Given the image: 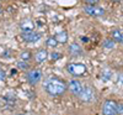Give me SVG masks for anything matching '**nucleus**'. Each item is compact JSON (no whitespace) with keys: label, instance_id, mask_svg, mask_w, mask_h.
<instances>
[{"label":"nucleus","instance_id":"nucleus-1","mask_svg":"<svg viewBox=\"0 0 123 115\" xmlns=\"http://www.w3.org/2000/svg\"><path fill=\"white\" fill-rule=\"evenodd\" d=\"M44 89L53 97L62 95L67 90V84L59 78H49L44 82Z\"/></svg>","mask_w":123,"mask_h":115},{"label":"nucleus","instance_id":"nucleus-2","mask_svg":"<svg viewBox=\"0 0 123 115\" xmlns=\"http://www.w3.org/2000/svg\"><path fill=\"white\" fill-rule=\"evenodd\" d=\"M104 115H117L118 114V104L113 100H106L102 107Z\"/></svg>","mask_w":123,"mask_h":115},{"label":"nucleus","instance_id":"nucleus-3","mask_svg":"<svg viewBox=\"0 0 123 115\" xmlns=\"http://www.w3.org/2000/svg\"><path fill=\"white\" fill-rule=\"evenodd\" d=\"M67 69L73 76H83L86 72V66L83 63H70L67 66Z\"/></svg>","mask_w":123,"mask_h":115},{"label":"nucleus","instance_id":"nucleus-4","mask_svg":"<svg viewBox=\"0 0 123 115\" xmlns=\"http://www.w3.org/2000/svg\"><path fill=\"white\" fill-rule=\"evenodd\" d=\"M41 78H42V73H41L39 69H31L28 73H27V80L30 84H37V83L41 80Z\"/></svg>","mask_w":123,"mask_h":115},{"label":"nucleus","instance_id":"nucleus-5","mask_svg":"<svg viewBox=\"0 0 123 115\" xmlns=\"http://www.w3.org/2000/svg\"><path fill=\"white\" fill-rule=\"evenodd\" d=\"M84 11H85V14L91 15V16H102L105 14V10L102 7H100V6H96V5H87V6H85Z\"/></svg>","mask_w":123,"mask_h":115},{"label":"nucleus","instance_id":"nucleus-6","mask_svg":"<svg viewBox=\"0 0 123 115\" xmlns=\"http://www.w3.org/2000/svg\"><path fill=\"white\" fill-rule=\"evenodd\" d=\"M79 97L83 101H91L95 98V92L91 87H85V88H83L81 93L79 94Z\"/></svg>","mask_w":123,"mask_h":115},{"label":"nucleus","instance_id":"nucleus-7","mask_svg":"<svg viewBox=\"0 0 123 115\" xmlns=\"http://www.w3.org/2000/svg\"><path fill=\"white\" fill-rule=\"evenodd\" d=\"M21 37L26 42H36V41H38L41 38V35L35 32V31H26V32L21 34Z\"/></svg>","mask_w":123,"mask_h":115},{"label":"nucleus","instance_id":"nucleus-8","mask_svg":"<svg viewBox=\"0 0 123 115\" xmlns=\"http://www.w3.org/2000/svg\"><path fill=\"white\" fill-rule=\"evenodd\" d=\"M68 89L70 90V93H73L74 95H79V94L81 93V90H83V87H81V83L76 79H73L69 82L68 84Z\"/></svg>","mask_w":123,"mask_h":115},{"label":"nucleus","instance_id":"nucleus-9","mask_svg":"<svg viewBox=\"0 0 123 115\" xmlns=\"http://www.w3.org/2000/svg\"><path fill=\"white\" fill-rule=\"evenodd\" d=\"M20 27H21L22 32H26V31H33L35 25L30 19H25V20H22V22L20 24Z\"/></svg>","mask_w":123,"mask_h":115},{"label":"nucleus","instance_id":"nucleus-10","mask_svg":"<svg viewBox=\"0 0 123 115\" xmlns=\"http://www.w3.org/2000/svg\"><path fill=\"white\" fill-rule=\"evenodd\" d=\"M47 57H48L47 51L46 50H39L36 53V56H35V59H36L37 63H42V62H44L47 59Z\"/></svg>","mask_w":123,"mask_h":115},{"label":"nucleus","instance_id":"nucleus-11","mask_svg":"<svg viewBox=\"0 0 123 115\" xmlns=\"http://www.w3.org/2000/svg\"><path fill=\"white\" fill-rule=\"evenodd\" d=\"M54 38L58 41V43H65L68 40V32L67 31H60L54 36Z\"/></svg>","mask_w":123,"mask_h":115},{"label":"nucleus","instance_id":"nucleus-12","mask_svg":"<svg viewBox=\"0 0 123 115\" xmlns=\"http://www.w3.org/2000/svg\"><path fill=\"white\" fill-rule=\"evenodd\" d=\"M69 52L73 56H80L81 55V47L79 45H76V43H71L69 46Z\"/></svg>","mask_w":123,"mask_h":115},{"label":"nucleus","instance_id":"nucleus-13","mask_svg":"<svg viewBox=\"0 0 123 115\" xmlns=\"http://www.w3.org/2000/svg\"><path fill=\"white\" fill-rule=\"evenodd\" d=\"M111 35H112V38L116 40L117 42H123V36H122V34H121L119 30H113Z\"/></svg>","mask_w":123,"mask_h":115},{"label":"nucleus","instance_id":"nucleus-14","mask_svg":"<svg viewBox=\"0 0 123 115\" xmlns=\"http://www.w3.org/2000/svg\"><path fill=\"white\" fill-rule=\"evenodd\" d=\"M46 45H47L48 47H57L58 41H57L54 37H48L47 41H46Z\"/></svg>","mask_w":123,"mask_h":115},{"label":"nucleus","instance_id":"nucleus-15","mask_svg":"<svg viewBox=\"0 0 123 115\" xmlns=\"http://www.w3.org/2000/svg\"><path fill=\"white\" fill-rule=\"evenodd\" d=\"M104 47L106 50H112L115 47V41L113 40H106L105 42H104Z\"/></svg>","mask_w":123,"mask_h":115},{"label":"nucleus","instance_id":"nucleus-16","mask_svg":"<svg viewBox=\"0 0 123 115\" xmlns=\"http://www.w3.org/2000/svg\"><path fill=\"white\" fill-rule=\"evenodd\" d=\"M17 67L20 68V69H22V71H26V69H28L30 68V66H28V63L26 61H20V62H17Z\"/></svg>","mask_w":123,"mask_h":115},{"label":"nucleus","instance_id":"nucleus-17","mask_svg":"<svg viewBox=\"0 0 123 115\" xmlns=\"http://www.w3.org/2000/svg\"><path fill=\"white\" fill-rule=\"evenodd\" d=\"M31 58V53H30V52L28 51H25V52H22V53H21V59L22 61H28Z\"/></svg>","mask_w":123,"mask_h":115},{"label":"nucleus","instance_id":"nucleus-18","mask_svg":"<svg viewBox=\"0 0 123 115\" xmlns=\"http://www.w3.org/2000/svg\"><path fill=\"white\" fill-rule=\"evenodd\" d=\"M5 78H6V73L1 68H0V80H4Z\"/></svg>","mask_w":123,"mask_h":115},{"label":"nucleus","instance_id":"nucleus-19","mask_svg":"<svg viewBox=\"0 0 123 115\" xmlns=\"http://www.w3.org/2000/svg\"><path fill=\"white\" fill-rule=\"evenodd\" d=\"M85 1H86L89 5H96V4L100 1V0H85Z\"/></svg>","mask_w":123,"mask_h":115},{"label":"nucleus","instance_id":"nucleus-20","mask_svg":"<svg viewBox=\"0 0 123 115\" xmlns=\"http://www.w3.org/2000/svg\"><path fill=\"white\" fill-rule=\"evenodd\" d=\"M52 58H53V61H55V59H58V58H60V53H52Z\"/></svg>","mask_w":123,"mask_h":115},{"label":"nucleus","instance_id":"nucleus-21","mask_svg":"<svg viewBox=\"0 0 123 115\" xmlns=\"http://www.w3.org/2000/svg\"><path fill=\"white\" fill-rule=\"evenodd\" d=\"M119 82H121V83H123V73L119 76Z\"/></svg>","mask_w":123,"mask_h":115},{"label":"nucleus","instance_id":"nucleus-22","mask_svg":"<svg viewBox=\"0 0 123 115\" xmlns=\"http://www.w3.org/2000/svg\"><path fill=\"white\" fill-rule=\"evenodd\" d=\"M87 41H89L87 37H83V42H87Z\"/></svg>","mask_w":123,"mask_h":115},{"label":"nucleus","instance_id":"nucleus-23","mask_svg":"<svg viewBox=\"0 0 123 115\" xmlns=\"http://www.w3.org/2000/svg\"><path fill=\"white\" fill-rule=\"evenodd\" d=\"M112 1H115V3H119V1H122V0H112Z\"/></svg>","mask_w":123,"mask_h":115},{"label":"nucleus","instance_id":"nucleus-24","mask_svg":"<svg viewBox=\"0 0 123 115\" xmlns=\"http://www.w3.org/2000/svg\"><path fill=\"white\" fill-rule=\"evenodd\" d=\"M3 13V9H1V6H0V14H1Z\"/></svg>","mask_w":123,"mask_h":115}]
</instances>
